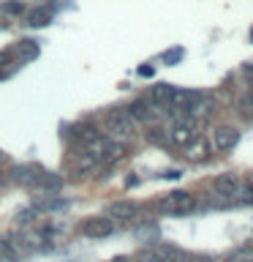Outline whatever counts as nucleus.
<instances>
[{
	"mask_svg": "<svg viewBox=\"0 0 253 262\" xmlns=\"http://www.w3.org/2000/svg\"><path fill=\"white\" fill-rule=\"evenodd\" d=\"M153 249H155V254H158L161 262H196L193 254H188L185 249L171 246V243H155Z\"/></svg>",
	"mask_w": 253,
	"mask_h": 262,
	"instance_id": "obj_8",
	"label": "nucleus"
},
{
	"mask_svg": "<svg viewBox=\"0 0 253 262\" xmlns=\"http://www.w3.org/2000/svg\"><path fill=\"white\" fill-rule=\"evenodd\" d=\"M171 93H174V88L166 85V82H158V85L150 88V96H147V101H153V104H158V106H166L169 98H171Z\"/></svg>",
	"mask_w": 253,
	"mask_h": 262,
	"instance_id": "obj_13",
	"label": "nucleus"
},
{
	"mask_svg": "<svg viewBox=\"0 0 253 262\" xmlns=\"http://www.w3.org/2000/svg\"><path fill=\"white\" fill-rule=\"evenodd\" d=\"M82 232H85L87 237L101 241V237H109L114 232V221L109 216H90L85 224H82Z\"/></svg>",
	"mask_w": 253,
	"mask_h": 262,
	"instance_id": "obj_6",
	"label": "nucleus"
},
{
	"mask_svg": "<svg viewBox=\"0 0 253 262\" xmlns=\"http://www.w3.org/2000/svg\"><path fill=\"white\" fill-rule=\"evenodd\" d=\"M229 262H253V249H242V251H237Z\"/></svg>",
	"mask_w": 253,
	"mask_h": 262,
	"instance_id": "obj_20",
	"label": "nucleus"
},
{
	"mask_svg": "<svg viewBox=\"0 0 253 262\" xmlns=\"http://www.w3.org/2000/svg\"><path fill=\"white\" fill-rule=\"evenodd\" d=\"M237 142H240V131L232 128V126H218V128H212V134H210V145L215 147L218 153H229L232 147H237Z\"/></svg>",
	"mask_w": 253,
	"mask_h": 262,
	"instance_id": "obj_5",
	"label": "nucleus"
},
{
	"mask_svg": "<svg viewBox=\"0 0 253 262\" xmlns=\"http://www.w3.org/2000/svg\"><path fill=\"white\" fill-rule=\"evenodd\" d=\"M0 159H3V153H0Z\"/></svg>",
	"mask_w": 253,
	"mask_h": 262,
	"instance_id": "obj_26",
	"label": "nucleus"
},
{
	"mask_svg": "<svg viewBox=\"0 0 253 262\" xmlns=\"http://www.w3.org/2000/svg\"><path fill=\"white\" fill-rule=\"evenodd\" d=\"M112 262H128V259H125V257H120V259H112Z\"/></svg>",
	"mask_w": 253,
	"mask_h": 262,
	"instance_id": "obj_25",
	"label": "nucleus"
},
{
	"mask_svg": "<svg viewBox=\"0 0 253 262\" xmlns=\"http://www.w3.org/2000/svg\"><path fill=\"white\" fill-rule=\"evenodd\" d=\"M207 150H210V145L204 142L201 137H196L191 145H185V153H188V159H191V161H204V159H207Z\"/></svg>",
	"mask_w": 253,
	"mask_h": 262,
	"instance_id": "obj_16",
	"label": "nucleus"
},
{
	"mask_svg": "<svg viewBox=\"0 0 253 262\" xmlns=\"http://www.w3.org/2000/svg\"><path fill=\"white\" fill-rule=\"evenodd\" d=\"M106 128H109L112 139H117V142H128V139L136 134L139 123L134 120V115H131L128 110H109V112H106Z\"/></svg>",
	"mask_w": 253,
	"mask_h": 262,
	"instance_id": "obj_1",
	"label": "nucleus"
},
{
	"mask_svg": "<svg viewBox=\"0 0 253 262\" xmlns=\"http://www.w3.org/2000/svg\"><path fill=\"white\" fill-rule=\"evenodd\" d=\"M136 213H139V205H136V202L122 200V202H114L112 208H109V219H117V221H131V219H136Z\"/></svg>",
	"mask_w": 253,
	"mask_h": 262,
	"instance_id": "obj_12",
	"label": "nucleus"
},
{
	"mask_svg": "<svg viewBox=\"0 0 253 262\" xmlns=\"http://www.w3.org/2000/svg\"><path fill=\"white\" fill-rule=\"evenodd\" d=\"M0 262H16V251L11 243L0 241Z\"/></svg>",
	"mask_w": 253,
	"mask_h": 262,
	"instance_id": "obj_17",
	"label": "nucleus"
},
{
	"mask_svg": "<svg viewBox=\"0 0 253 262\" xmlns=\"http://www.w3.org/2000/svg\"><path fill=\"white\" fill-rule=\"evenodd\" d=\"M161 213H171V216H185L196 208V196L188 194V191H171L166 194L163 200L158 202Z\"/></svg>",
	"mask_w": 253,
	"mask_h": 262,
	"instance_id": "obj_3",
	"label": "nucleus"
},
{
	"mask_svg": "<svg viewBox=\"0 0 253 262\" xmlns=\"http://www.w3.org/2000/svg\"><path fill=\"white\" fill-rule=\"evenodd\" d=\"M11 55H14L19 63H28V60H33V57L38 55V44H36V41H16Z\"/></svg>",
	"mask_w": 253,
	"mask_h": 262,
	"instance_id": "obj_14",
	"label": "nucleus"
},
{
	"mask_svg": "<svg viewBox=\"0 0 253 262\" xmlns=\"http://www.w3.org/2000/svg\"><path fill=\"white\" fill-rule=\"evenodd\" d=\"M212 191L218 196H223V200H237V196L242 194V180H240V175H234V172H223V175L215 178Z\"/></svg>",
	"mask_w": 253,
	"mask_h": 262,
	"instance_id": "obj_4",
	"label": "nucleus"
},
{
	"mask_svg": "<svg viewBox=\"0 0 253 262\" xmlns=\"http://www.w3.org/2000/svg\"><path fill=\"white\" fill-rule=\"evenodd\" d=\"M169 142L177 145V147H185L191 145L196 137H199V131H196V120L188 118V115H183V118H174V123H171V128L166 131Z\"/></svg>",
	"mask_w": 253,
	"mask_h": 262,
	"instance_id": "obj_2",
	"label": "nucleus"
},
{
	"mask_svg": "<svg viewBox=\"0 0 253 262\" xmlns=\"http://www.w3.org/2000/svg\"><path fill=\"white\" fill-rule=\"evenodd\" d=\"M52 8L49 6H36L30 8V11H24V25H30V28H44V25L52 22Z\"/></svg>",
	"mask_w": 253,
	"mask_h": 262,
	"instance_id": "obj_11",
	"label": "nucleus"
},
{
	"mask_svg": "<svg viewBox=\"0 0 253 262\" xmlns=\"http://www.w3.org/2000/svg\"><path fill=\"white\" fill-rule=\"evenodd\" d=\"M177 60H183V49H169L166 55H163V63H177Z\"/></svg>",
	"mask_w": 253,
	"mask_h": 262,
	"instance_id": "obj_21",
	"label": "nucleus"
},
{
	"mask_svg": "<svg viewBox=\"0 0 253 262\" xmlns=\"http://www.w3.org/2000/svg\"><path fill=\"white\" fill-rule=\"evenodd\" d=\"M245 200H248V202H253V191H248V196H245Z\"/></svg>",
	"mask_w": 253,
	"mask_h": 262,
	"instance_id": "obj_24",
	"label": "nucleus"
},
{
	"mask_svg": "<svg viewBox=\"0 0 253 262\" xmlns=\"http://www.w3.org/2000/svg\"><path fill=\"white\" fill-rule=\"evenodd\" d=\"M215 110V101H212L210 96H204V93H199L193 98V104L188 106V118H193V120H201V118H210V112Z\"/></svg>",
	"mask_w": 253,
	"mask_h": 262,
	"instance_id": "obj_10",
	"label": "nucleus"
},
{
	"mask_svg": "<svg viewBox=\"0 0 253 262\" xmlns=\"http://www.w3.org/2000/svg\"><path fill=\"white\" fill-rule=\"evenodd\" d=\"M139 74H142V77H153V66H142Z\"/></svg>",
	"mask_w": 253,
	"mask_h": 262,
	"instance_id": "obj_22",
	"label": "nucleus"
},
{
	"mask_svg": "<svg viewBox=\"0 0 253 262\" xmlns=\"http://www.w3.org/2000/svg\"><path fill=\"white\" fill-rule=\"evenodd\" d=\"M128 112L134 115V120H136V123H144V126H150V123H155V120L161 118V106H158V104H153V101H142V98L131 104V106H128Z\"/></svg>",
	"mask_w": 253,
	"mask_h": 262,
	"instance_id": "obj_7",
	"label": "nucleus"
},
{
	"mask_svg": "<svg viewBox=\"0 0 253 262\" xmlns=\"http://www.w3.org/2000/svg\"><path fill=\"white\" fill-rule=\"evenodd\" d=\"M71 137L77 139L79 145H87L90 139L98 137V131H95V126H90V123H77V126L71 128Z\"/></svg>",
	"mask_w": 253,
	"mask_h": 262,
	"instance_id": "obj_15",
	"label": "nucleus"
},
{
	"mask_svg": "<svg viewBox=\"0 0 253 262\" xmlns=\"http://www.w3.org/2000/svg\"><path fill=\"white\" fill-rule=\"evenodd\" d=\"M8 63V55H0V66H6Z\"/></svg>",
	"mask_w": 253,
	"mask_h": 262,
	"instance_id": "obj_23",
	"label": "nucleus"
},
{
	"mask_svg": "<svg viewBox=\"0 0 253 262\" xmlns=\"http://www.w3.org/2000/svg\"><path fill=\"white\" fill-rule=\"evenodd\" d=\"M136 262H161L158 254H155V249L150 246V249H139L136 251Z\"/></svg>",
	"mask_w": 253,
	"mask_h": 262,
	"instance_id": "obj_18",
	"label": "nucleus"
},
{
	"mask_svg": "<svg viewBox=\"0 0 253 262\" xmlns=\"http://www.w3.org/2000/svg\"><path fill=\"white\" fill-rule=\"evenodd\" d=\"M38 178H41V172L36 167H30V164H19V167H14L8 172V180L19 186H38Z\"/></svg>",
	"mask_w": 253,
	"mask_h": 262,
	"instance_id": "obj_9",
	"label": "nucleus"
},
{
	"mask_svg": "<svg viewBox=\"0 0 253 262\" xmlns=\"http://www.w3.org/2000/svg\"><path fill=\"white\" fill-rule=\"evenodd\" d=\"M3 14H11V16L24 14V6L19 3V0H8V3H3Z\"/></svg>",
	"mask_w": 253,
	"mask_h": 262,
	"instance_id": "obj_19",
	"label": "nucleus"
}]
</instances>
